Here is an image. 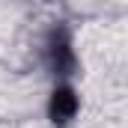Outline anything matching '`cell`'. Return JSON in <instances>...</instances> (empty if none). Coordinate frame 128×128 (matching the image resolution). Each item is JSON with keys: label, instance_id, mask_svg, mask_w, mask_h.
<instances>
[{"label": "cell", "instance_id": "6da1fadb", "mask_svg": "<svg viewBox=\"0 0 128 128\" xmlns=\"http://www.w3.org/2000/svg\"><path fill=\"white\" fill-rule=\"evenodd\" d=\"M39 66L48 74V80H78L80 51L68 21H51L45 27L39 39Z\"/></svg>", "mask_w": 128, "mask_h": 128}, {"label": "cell", "instance_id": "7a4b0ae2", "mask_svg": "<svg viewBox=\"0 0 128 128\" xmlns=\"http://www.w3.org/2000/svg\"><path fill=\"white\" fill-rule=\"evenodd\" d=\"M84 96L78 90V80H48L45 96V122L51 128H72L80 119Z\"/></svg>", "mask_w": 128, "mask_h": 128}]
</instances>
